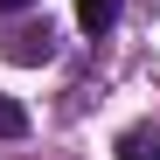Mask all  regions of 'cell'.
<instances>
[{
	"mask_svg": "<svg viewBox=\"0 0 160 160\" xmlns=\"http://www.w3.org/2000/svg\"><path fill=\"white\" fill-rule=\"evenodd\" d=\"M112 153L118 160H160V125H125Z\"/></svg>",
	"mask_w": 160,
	"mask_h": 160,
	"instance_id": "cell-2",
	"label": "cell"
},
{
	"mask_svg": "<svg viewBox=\"0 0 160 160\" xmlns=\"http://www.w3.org/2000/svg\"><path fill=\"white\" fill-rule=\"evenodd\" d=\"M118 7H125V0H77V28H84V35H112Z\"/></svg>",
	"mask_w": 160,
	"mask_h": 160,
	"instance_id": "cell-3",
	"label": "cell"
},
{
	"mask_svg": "<svg viewBox=\"0 0 160 160\" xmlns=\"http://www.w3.org/2000/svg\"><path fill=\"white\" fill-rule=\"evenodd\" d=\"M21 7H42V0H0V14H21Z\"/></svg>",
	"mask_w": 160,
	"mask_h": 160,
	"instance_id": "cell-5",
	"label": "cell"
},
{
	"mask_svg": "<svg viewBox=\"0 0 160 160\" xmlns=\"http://www.w3.org/2000/svg\"><path fill=\"white\" fill-rule=\"evenodd\" d=\"M0 139H28V104L0 91Z\"/></svg>",
	"mask_w": 160,
	"mask_h": 160,
	"instance_id": "cell-4",
	"label": "cell"
},
{
	"mask_svg": "<svg viewBox=\"0 0 160 160\" xmlns=\"http://www.w3.org/2000/svg\"><path fill=\"white\" fill-rule=\"evenodd\" d=\"M7 56H14V63H49V56H56V28H49V21L14 28V35H7Z\"/></svg>",
	"mask_w": 160,
	"mask_h": 160,
	"instance_id": "cell-1",
	"label": "cell"
}]
</instances>
